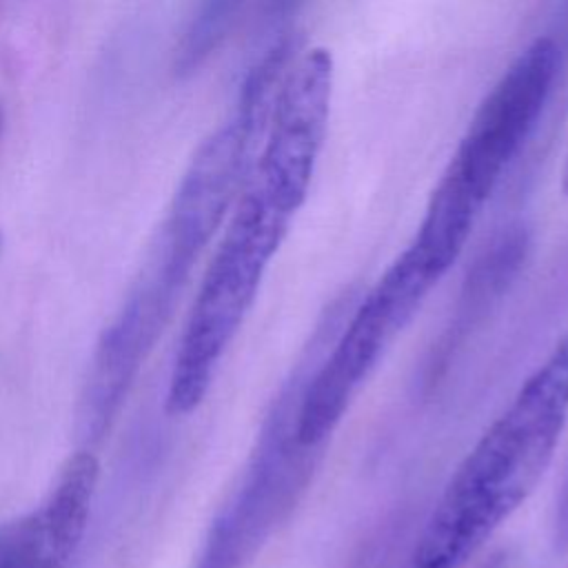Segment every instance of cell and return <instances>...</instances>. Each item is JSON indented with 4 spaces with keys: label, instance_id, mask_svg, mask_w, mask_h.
I'll return each instance as SVG.
<instances>
[{
    "label": "cell",
    "instance_id": "cell-1",
    "mask_svg": "<svg viewBox=\"0 0 568 568\" xmlns=\"http://www.w3.org/2000/svg\"><path fill=\"white\" fill-rule=\"evenodd\" d=\"M568 426V328L448 477L406 568H466L535 493Z\"/></svg>",
    "mask_w": 568,
    "mask_h": 568
},
{
    "label": "cell",
    "instance_id": "cell-2",
    "mask_svg": "<svg viewBox=\"0 0 568 568\" xmlns=\"http://www.w3.org/2000/svg\"><path fill=\"white\" fill-rule=\"evenodd\" d=\"M359 293L348 284L320 313L262 417L235 486L206 528L193 568H248L306 495L326 446H308L297 435L302 395Z\"/></svg>",
    "mask_w": 568,
    "mask_h": 568
},
{
    "label": "cell",
    "instance_id": "cell-3",
    "mask_svg": "<svg viewBox=\"0 0 568 568\" xmlns=\"http://www.w3.org/2000/svg\"><path fill=\"white\" fill-rule=\"evenodd\" d=\"M293 215L257 180L246 178L178 342L166 386L171 415L193 413L209 395Z\"/></svg>",
    "mask_w": 568,
    "mask_h": 568
},
{
    "label": "cell",
    "instance_id": "cell-4",
    "mask_svg": "<svg viewBox=\"0 0 568 568\" xmlns=\"http://www.w3.org/2000/svg\"><path fill=\"white\" fill-rule=\"evenodd\" d=\"M439 280L442 275L408 244L368 288H362L304 388L297 415V435L304 444L328 446L366 382Z\"/></svg>",
    "mask_w": 568,
    "mask_h": 568
},
{
    "label": "cell",
    "instance_id": "cell-5",
    "mask_svg": "<svg viewBox=\"0 0 568 568\" xmlns=\"http://www.w3.org/2000/svg\"><path fill=\"white\" fill-rule=\"evenodd\" d=\"M559 44L537 38L484 98L433 195L479 220L506 166L532 133L559 73Z\"/></svg>",
    "mask_w": 568,
    "mask_h": 568
},
{
    "label": "cell",
    "instance_id": "cell-6",
    "mask_svg": "<svg viewBox=\"0 0 568 568\" xmlns=\"http://www.w3.org/2000/svg\"><path fill=\"white\" fill-rule=\"evenodd\" d=\"M333 75V55L324 47H313L288 64L273 98L264 146L248 173L293 213L308 195L326 140Z\"/></svg>",
    "mask_w": 568,
    "mask_h": 568
},
{
    "label": "cell",
    "instance_id": "cell-7",
    "mask_svg": "<svg viewBox=\"0 0 568 568\" xmlns=\"http://www.w3.org/2000/svg\"><path fill=\"white\" fill-rule=\"evenodd\" d=\"M73 555L38 506L0 526V568H67Z\"/></svg>",
    "mask_w": 568,
    "mask_h": 568
},
{
    "label": "cell",
    "instance_id": "cell-8",
    "mask_svg": "<svg viewBox=\"0 0 568 568\" xmlns=\"http://www.w3.org/2000/svg\"><path fill=\"white\" fill-rule=\"evenodd\" d=\"M244 0H200L178 49L180 73L195 71L220 47Z\"/></svg>",
    "mask_w": 568,
    "mask_h": 568
},
{
    "label": "cell",
    "instance_id": "cell-9",
    "mask_svg": "<svg viewBox=\"0 0 568 568\" xmlns=\"http://www.w3.org/2000/svg\"><path fill=\"white\" fill-rule=\"evenodd\" d=\"M555 539L559 546H568V473L564 477L561 490L555 506Z\"/></svg>",
    "mask_w": 568,
    "mask_h": 568
},
{
    "label": "cell",
    "instance_id": "cell-10",
    "mask_svg": "<svg viewBox=\"0 0 568 568\" xmlns=\"http://www.w3.org/2000/svg\"><path fill=\"white\" fill-rule=\"evenodd\" d=\"M304 0H266L264 9L266 16L275 20V16H288L291 11H295Z\"/></svg>",
    "mask_w": 568,
    "mask_h": 568
},
{
    "label": "cell",
    "instance_id": "cell-11",
    "mask_svg": "<svg viewBox=\"0 0 568 568\" xmlns=\"http://www.w3.org/2000/svg\"><path fill=\"white\" fill-rule=\"evenodd\" d=\"M0 253H2V235H0Z\"/></svg>",
    "mask_w": 568,
    "mask_h": 568
}]
</instances>
